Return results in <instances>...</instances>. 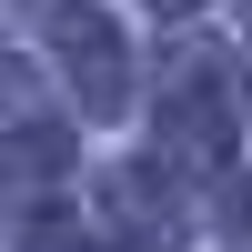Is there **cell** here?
Here are the masks:
<instances>
[{
	"label": "cell",
	"mask_w": 252,
	"mask_h": 252,
	"mask_svg": "<svg viewBox=\"0 0 252 252\" xmlns=\"http://www.w3.org/2000/svg\"><path fill=\"white\" fill-rule=\"evenodd\" d=\"M61 51H81V61H71V71H81V81H91V101H121V40H111V31H101V20H91V10H61Z\"/></svg>",
	"instance_id": "obj_1"
},
{
	"label": "cell",
	"mask_w": 252,
	"mask_h": 252,
	"mask_svg": "<svg viewBox=\"0 0 252 252\" xmlns=\"http://www.w3.org/2000/svg\"><path fill=\"white\" fill-rule=\"evenodd\" d=\"M161 10H192V0H161Z\"/></svg>",
	"instance_id": "obj_3"
},
{
	"label": "cell",
	"mask_w": 252,
	"mask_h": 252,
	"mask_svg": "<svg viewBox=\"0 0 252 252\" xmlns=\"http://www.w3.org/2000/svg\"><path fill=\"white\" fill-rule=\"evenodd\" d=\"M10 111H31V81H20V71H0V121H10Z\"/></svg>",
	"instance_id": "obj_2"
}]
</instances>
